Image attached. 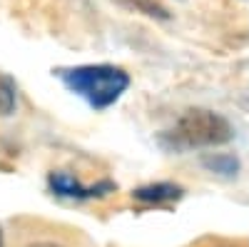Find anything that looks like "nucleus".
<instances>
[{
	"mask_svg": "<svg viewBox=\"0 0 249 247\" xmlns=\"http://www.w3.org/2000/svg\"><path fill=\"white\" fill-rule=\"evenodd\" d=\"M0 247H5V237H3V228H0Z\"/></svg>",
	"mask_w": 249,
	"mask_h": 247,
	"instance_id": "6e6552de",
	"label": "nucleus"
},
{
	"mask_svg": "<svg viewBox=\"0 0 249 247\" xmlns=\"http://www.w3.org/2000/svg\"><path fill=\"white\" fill-rule=\"evenodd\" d=\"M48 188L55 197H65V200H75V202H85V200H100L107 197L117 190V185L112 180H102L95 185H85L77 175L68 172V170H53L48 175Z\"/></svg>",
	"mask_w": 249,
	"mask_h": 247,
	"instance_id": "7ed1b4c3",
	"label": "nucleus"
},
{
	"mask_svg": "<svg viewBox=\"0 0 249 247\" xmlns=\"http://www.w3.org/2000/svg\"><path fill=\"white\" fill-rule=\"evenodd\" d=\"M234 140V128L224 115L204 108H192L182 113L175 125L160 135V145L172 152H190L219 148Z\"/></svg>",
	"mask_w": 249,
	"mask_h": 247,
	"instance_id": "f257e3e1",
	"label": "nucleus"
},
{
	"mask_svg": "<svg viewBox=\"0 0 249 247\" xmlns=\"http://www.w3.org/2000/svg\"><path fill=\"white\" fill-rule=\"evenodd\" d=\"M28 247H62L57 242H35V245H28Z\"/></svg>",
	"mask_w": 249,
	"mask_h": 247,
	"instance_id": "0eeeda50",
	"label": "nucleus"
},
{
	"mask_svg": "<svg viewBox=\"0 0 249 247\" xmlns=\"http://www.w3.org/2000/svg\"><path fill=\"white\" fill-rule=\"evenodd\" d=\"M214 247H234V245H214ZM242 247H247V245H242Z\"/></svg>",
	"mask_w": 249,
	"mask_h": 247,
	"instance_id": "1a4fd4ad",
	"label": "nucleus"
},
{
	"mask_svg": "<svg viewBox=\"0 0 249 247\" xmlns=\"http://www.w3.org/2000/svg\"><path fill=\"white\" fill-rule=\"evenodd\" d=\"M60 82L72 95L82 97L92 110H107L127 93L130 75L117 65H77V68H62L55 73Z\"/></svg>",
	"mask_w": 249,
	"mask_h": 247,
	"instance_id": "f03ea898",
	"label": "nucleus"
},
{
	"mask_svg": "<svg viewBox=\"0 0 249 247\" xmlns=\"http://www.w3.org/2000/svg\"><path fill=\"white\" fill-rule=\"evenodd\" d=\"M15 108H18V88H15L13 77L0 73V117L13 115Z\"/></svg>",
	"mask_w": 249,
	"mask_h": 247,
	"instance_id": "423d86ee",
	"label": "nucleus"
},
{
	"mask_svg": "<svg viewBox=\"0 0 249 247\" xmlns=\"http://www.w3.org/2000/svg\"><path fill=\"white\" fill-rule=\"evenodd\" d=\"M132 197L137 202L144 205H170L184 197V190L175 182H152V185H142L132 192Z\"/></svg>",
	"mask_w": 249,
	"mask_h": 247,
	"instance_id": "20e7f679",
	"label": "nucleus"
},
{
	"mask_svg": "<svg viewBox=\"0 0 249 247\" xmlns=\"http://www.w3.org/2000/svg\"><path fill=\"white\" fill-rule=\"evenodd\" d=\"M202 165L210 172H217L222 177H237V172H239V160L230 152H210L202 160Z\"/></svg>",
	"mask_w": 249,
	"mask_h": 247,
	"instance_id": "39448f33",
	"label": "nucleus"
}]
</instances>
